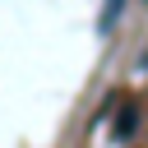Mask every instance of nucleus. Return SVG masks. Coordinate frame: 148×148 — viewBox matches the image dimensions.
Instances as JSON below:
<instances>
[{
	"label": "nucleus",
	"instance_id": "f257e3e1",
	"mask_svg": "<svg viewBox=\"0 0 148 148\" xmlns=\"http://www.w3.org/2000/svg\"><path fill=\"white\" fill-rule=\"evenodd\" d=\"M134 130H139V106H134V102H130V106H125V111H120V120H116V139H130V134H134Z\"/></svg>",
	"mask_w": 148,
	"mask_h": 148
},
{
	"label": "nucleus",
	"instance_id": "f03ea898",
	"mask_svg": "<svg viewBox=\"0 0 148 148\" xmlns=\"http://www.w3.org/2000/svg\"><path fill=\"white\" fill-rule=\"evenodd\" d=\"M120 14H125V0H106V9H102V32H111V28L120 23Z\"/></svg>",
	"mask_w": 148,
	"mask_h": 148
}]
</instances>
